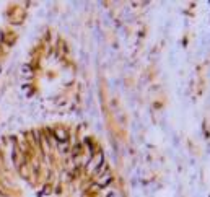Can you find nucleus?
Returning a JSON list of instances; mask_svg holds the SVG:
<instances>
[{"instance_id": "obj_1", "label": "nucleus", "mask_w": 210, "mask_h": 197, "mask_svg": "<svg viewBox=\"0 0 210 197\" xmlns=\"http://www.w3.org/2000/svg\"><path fill=\"white\" fill-rule=\"evenodd\" d=\"M77 139L39 130L0 142V197H99L85 163L68 161Z\"/></svg>"}]
</instances>
